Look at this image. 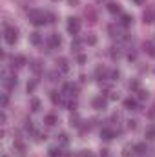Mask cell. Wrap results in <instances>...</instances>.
I'll use <instances>...</instances> for the list:
<instances>
[{
	"label": "cell",
	"mask_w": 155,
	"mask_h": 157,
	"mask_svg": "<svg viewBox=\"0 0 155 157\" xmlns=\"http://www.w3.org/2000/svg\"><path fill=\"white\" fill-rule=\"evenodd\" d=\"M49 97H51V101H53L55 104H59V102H60V95H59L57 91H51V95H49Z\"/></svg>",
	"instance_id": "24"
},
{
	"label": "cell",
	"mask_w": 155,
	"mask_h": 157,
	"mask_svg": "<svg viewBox=\"0 0 155 157\" xmlns=\"http://www.w3.org/2000/svg\"><path fill=\"white\" fill-rule=\"evenodd\" d=\"M31 70L35 71V73H40V64L35 60V62H31Z\"/></svg>",
	"instance_id": "28"
},
{
	"label": "cell",
	"mask_w": 155,
	"mask_h": 157,
	"mask_svg": "<svg viewBox=\"0 0 155 157\" xmlns=\"http://www.w3.org/2000/svg\"><path fill=\"white\" fill-rule=\"evenodd\" d=\"M26 130H28V132H33V124H31V121L26 122Z\"/></svg>",
	"instance_id": "36"
},
{
	"label": "cell",
	"mask_w": 155,
	"mask_h": 157,
	"mask_svg": "<svg viewBox=\"0 0 155 157\" xmlns=\"http://www.w3.org/2000/svg\"><path fill=\"white\" fill-rule=\"evenodd\" d=\"M70 124H71V126H75V128H78V126H80L77 115H71V119H70Z\"/></svg>",
	"instance_id": "25"
},
{
	"label": "cell",
	"mask_w": 155,
	"mask_h": 157,
	"mask_svg": "<svg viewBox=\"0 0 155 157\" xmlns=\"http://www.w3.org/2000/svg\"><path fill=\"white\" fill-rule=\"evenodd\" d=\"M53 2H57V0H53Z\"/></svg>",
	"instance_id": "45"
},
{
	"label": "cell",
	"mask_w": 155,
	"mask_h": 157,
	"mask_svg": "<svg viewBox=\"0 0 155 157\" xmlns=\"http://www.w3.org/2000/svg\"><path fill=\"white\" fill-rule=\"evenodd\" d=\"M49 157H60V150L59 148H49Z\"/></svg>",
	"instance_id": "26"
},
{
	"label": "cell",
	"mask_w": 155,
	"mask_h": 157,
	"mask_svg": "<svg viewBox=\"0 0 155 157\" xmlns=\"http://www.w3.org/2000/svg\"><path fill=\"white\" fill-rule=\"evenodd\" d=\"M115 137V133L112 132V130H108V128H102L100 130V139H104V141H112Z\"/></svg>",
	"instance_id": "6"
},
{
	"label": "cell",
	"mask_w": 155,
	"mask_h": 157,
	"mask_svg": "<svg viewBox=\"0 0 155 157\" xmlns=\"http://www.w3.org/2000/svg\"><path fill=\"white\" fill-rule=\"evenodd\" d=\"M4 39H6V42H7L9 46H15L17 40H18V29H17L15 26H6V29H4Z\"/></svg>",
	"instance_id": "2"
},
{
	"label": "cell",
	"mask_w": 155,
	"mask_h": 157,
	"mask_svg": "<svg viewBox=\"0 0 155 157\" xmlns=\"http://www.w3.org/2000/svg\"><path fill=\"white\" fill-rule=\"evenodd\" d=\"M28 18H29V22L35 24V26H44V24H47V15H44L39 9H31V11L28 13Z\"/></svg>",
	"instance_id": "1"
},
{
	"label": "cell",
	"mask_w": 155,
	"mask_h": 157,
	"mask_svg": "<svg viewBox=\"0 0 155 157\" xmlns=\"http://www.w3.org/2000/svg\"><path fill=\"white\" fill-rule=\"evenodd\" d=\"M131 22H133V17L131 15H120V26L128 28V26H131Z\"/></svg>",
	"instance_id": "10"
},
{
	"label": "cell",
	"mask_w": 155,
	"mask_h": 157,
	"mask_svg": "<svg viewBox=\"0 0 155 157\" xmlns=\"http://www.w3.org/2000/svg\"><path fill=\"white\" fill-rule=\"evenodd\" d=\"M86 44L95 46V44H97V37H95V35H88V37H86Z\"/></svg>",
	"instance_id": "23"
},
{
	"label": "cell",
	"mask_w": 155,
	"mask_h": 157,
	"mask_svg": "<svg viewBox=\"0 0 155 157\" xmlns=\"http://www.w3.org/2000/svg\"><path fill=\"white\" fill-rule=\"evenodd\" d=\"M68 108H70V110H75V108H77V102H70Z\"/></svg>",
	"instance_id": "40"
},
{
	"label": "cell",
	"mask_w": 155,
	"mask_h": 157,
	"mask_svg": "<svg viewBox=\"0 0 155 157\" xmlns=\"http://www.w3.org/2000/svg\"><path fill=\"white\" fill-rule=\"evenodd\" d=\"M80 157H93V155H91V154H89V152H86V150H84V152H82V154H80Z\"/></svg>",
	"instance_id": "41"
},
{
	"label": "cell",
	"mask_w": 155,
	"mask_h": 157,
	"mask_svg": "<svg viewBox=\"0 0 155 157\" xmlns=\"http://www.w3.org/2000/svg\"><path fill=\"white\" fill-rule=\"evenodd\" d=\"M130 88H133V90H137V88H139V82H135V80H133V82H130Z\"/></svg>",
	"instance_id": "38"
},
{
	"label": "cell",
	"mask_w": 155,
	"mask_h": 157,
	"mask_svg": "<svg viewBox=\"0 0 155 157\" xmlns=\"http://www.w3.org/2000/svg\"><path fill=\"white\" fill-rule=\"evenodd\" d=\"M95 75H97L99 78H106L108 75H110V73H108V70H106V68H97V71H95Z\"/></svg>",
	"instance_id": "19"
},
{
	"label": "cell",
	"mask_w": 155,
	"mask_h": 157,
	"mask_svg": "<svg viewBox=\"0 0 155 157\" xmlns=\"http://www.w3.org/2000/svg\"><path fill=\"white\" fill-rule=\"evenodd\" d=\"M106 97H102V95H99V97H95L93 101H91V106L95 108V110H104L106 108Z\"/></svg>",
	"instance_id": "4"
},
{
	"label": "cell",
	"mask_w": 155,
	"mask_h": 157,
	"mask_svg": "<svg viewBox=\"0 0 155 157\" xmlns=\"http://www.w3.org/2000/svg\"><path fill=\"white\" fill-rule=\"evenodd\" d=\"M78 48H80V40H73L71 42V51H78Z\"/></svg>",
	"instance_id": "29"
},
{
	"label": "cell",
	"mask_w": 155,
	"mask_h": 157,
	"mask_svg": "<svg viewBox=\"0 0 155 157\" xmlns=\"http://www.w3.org/2000/svg\"><path fill=\"white\" fill-rule=\"evenodd\" d=\"M68 31L71 35H78V31H80V20L78 18H75V17L68 18Z\"/></svg>",
	"instance_id": "3"
},
{
	"label": "cell",
	"mask_w": 155,
	"mask_h": 157,
	"mask_svg": "<svg viewBox=\"0 0 155 157\" xmlns=\"http://www.w3.org/2000/svg\"><path fill=\"white\" fill-rule=\"evenodd\" d=\"M49 78H51V80H59V78H60V73H59V71H51V73H49Z\"/></svg>",
	"instance_id": "30"
},
{
	"label": "cell",
	"mask_w": 155,
	"mask_h": 157,
	"mask_svg": "<svg viewBox=\"0 0 155 157\" xmlns=\"http://www.w3.org/2000/svg\"><path fill=\"white\" fill-rule=\"evenodd\" d=\"M144 135H146V139H155V126H148L146 128V132H144Z\"/></svg>",
	"instance_id": "18"
},
{
	"label": "cell",
	"mask_w": 155,
	"mask_h": 157,
	"mask_svg": "<svg viewBox=\"0 0 155 157\" xmlns=\"http://www.w3.org/2000/svg\"><path fill=\"white\" fill-rule=\"evenodd\" d=\"M47 22H55V15L53 13H47Z\"/></svg>",
	"instance_id": "37"
},
{
	"label": "cell",
	"mask_w": 155,
	"mask_h": 157,
	"mask_svg": "<svg viewBox=\"0 0 155 157\" xmlns=\"http://www.w3.org/2000/svg\"><path fill=\"white\" fill-rule=\"evenodd\" d=\"M77 62H78V64H86V62H88V57L80 53V55H78V57H77Z\"/></svg>",
	"instance_id": "27"
},
{
	"label": "cell",
	"mask_w": 155,
	"mask_h": 157,
	"mask_svg": "<svg viewBox=\"0 0 155 157\" xmlns=\"http://www.w3.org/2000/svg\"><path fill=\"white\" fill-rule=\"evenodd\" d=\"M142 20H144V24H152V22H155V9L153 7H148V9L142 13Z\"/></svg>",
	"instance_id": "5"
},
{
	"label": "cell",
	"mask_w": 155,
	"mask_h": 157,
	"mask_svg": "<svg viewBox=\"0 0 155 157\" xmlns=\"http://www.w3.org/2000/svg\"><path fill=\"white\" fill-rule=\"evenodd\" d=\"M128 126H130V128H135V126H137V121H128Z\"/></svg>",
	"instance_id": "39"
},
{
	"label": "cell",
	"mask_w": 155,
	"mask_h": 157,
	"mask_svg": "<svg viewBox=\"0 0 155 157\" xmlns=\"http://www.w3.org/2000/svg\"><path fill=\"white\" fill-rule=\"evenodd\" d=\"M68 2H70V6H77L78 4V0H68Z\"/></svg>",
	"instance_id": "44"
},
{
	"label": "cell",
	"mask_w": 155,
	"mask_h": 157,
	"mask_svg": "<svg viewBox=\"0 0 155 157\" xmlns=\"http://www.w3.org/2000/svg\"><path fill=\"white\" fill-rule=\"evenodd\" d=\"M86 17H89V18H91V22H95V13H93L91 9H89V11L86 9Z\"/></svg>",
	"instance_id": "33"
},
{
	"label": "cell",
	"mask_w": 155,
	"mask_h": 157,
	"mask_svg": "<svg viewBox=\"0 0 155 157\" xmlns=\"http://www.w3.org/2000/svg\"><path fill=\"white\" fill-rule=\"evenodd\" d=\"M122 104H124V108H126V110H137V101H135V99H131V97H130V99H124V102H122Z\"/></svg>",
	"instance_id": "9"
},
{
	"label": "cell",
	"mask_w": 155,
	"mask_h": 157,
	"mask_svg": "<svg viewBox=\"0 0 155 157\" xmlns=\"http://www.w3.org/2000/svg\"><path fill=\"white\" fill-rule=\"evenodd\" d=\"M108 11H110L112 15L120 13V4H117V2H110V4H108Z\"/></svg>",
	"instance_id": "13"
},
{
	"label": "cell",
	"mask_w": 155,
	"mask_h": 157,
	"mask_svg": "<svg viewBox=\"0 0 155 157\" xmlns=\"http://www.w3.org/2000/svg\"><path fill=\"white\" fill-rule=\"evenodd\" d=\"M137 93H139V99H146V97H148V93H146L144 90H139Z\"/></svg>",
	"instance_id": "35"
},
{
	"label": "cell",
	"mask_w": 155,
	"mask_h": 157,
	"mask_svg": "<svg viewBox=\"0 0 155 157\" xmlns=\"http://www.w3.org/2000/svg\"><path fill=\"white\" fill-rule=\"evenodd\" d=\"M133 152H135V154H139V155H144V154L148 152V148H146V143H137V144L133 146Z\"/></svg>",
	"instance_id": "7"
},
{
	"label": "cell",
	"mask_w": 155,
	"mask_h": 157,
	"mask_svg": "<svg viewBox=\"0 0 155 157\" xmlns=\"http://www.w3.org/2000/svg\"><path fill=\"white\" fill-rule=\"evenodd\" d=\"M57 139H59V143H60V144H64V146H66V144L70 143V139H68V135H66V133H60V135H59Z\"/></svg>",
	"instance_id": "22"
},
{
	"label": "cell",
	"mask_w": 155,
	"mask_h": 157,
	"mask_svg": "<svg viewBox=\"0 0 155 157\" xmlns=\"http://www.w3.org/2000/svg\"><path fill=\"white\" fill-rule=\"evenodd\" d=\"M44 122H46L47 126H55V124L59 122V117H57L55 113H47V115L44 117Z\"/></svg>",
	"instance_id": "8"
},
{
	"label": "cell",
	"mask_w": 155,
	"mask_h": 157,
	"mask_svg": "<svg viewBox=\"0 0 155 157\" xmlns=\"http://www.w3.org/2000/svg\"><path fill=\"white\" fill-rule=\"evenodd\" d=\"M110 78H112V80H117V78H119V71H115V70L110 71Z\"/></svg>",
	"instance_id": "34"
},
{
	"label": "cell",
	"mask_w": 155,
	"mask_h": 157,
	"mask_svg": "<svg viewBox=\"0 0 155 157\" xmlns=\"http://www.w3.org/2000/svg\"><path fill=\"white\" fill-rule=\"evenodd\" d=\"M153 71H155V70H153Z\"/></svg>",
	"instance_id": "46"
},
{
	"label": "cell",
	"mask_w": 155,
	"mask_h": 157,
	"mask_svg": "<svg viewBox=\"0 0 155 157\" xmlns=\"http://www.w3.org/2000/svg\"><path fill=\"white\" fill-rule=\"evenodd\" d=\"M35 88H37V80H29V82H28V86H26L28 93H33V91H35Z\"/></svg>",
	"instance_id": "20"
},
{
	"label": "cell",
	"mask_w": 155,
	"mask_h": 157,
	"mask_svg": "<svg viewBox=\"0 0 155 157\" xmlns=\"http://www.w3.org/2000/svg\"><path fill=\"white\" fill-rule=\"evenodd\" d=\"M4 86H6L7 90L15 88V86H17V77H4Z\"/></svg>",
	"instance_id": "11"
},
{
	"label": "cell",
	"mask_w": 155,
	"mask_h": 157,
	"mask_svg": "<svg viewBox=\"0 0 155 157\" xmlns=\"http://www.w3.org/2000/svg\"><path fill=\"white\" fill-rule=\"evenodd\" d=\"M31 110H33V112H39L40 110V101L39 99H31Z\"/></svg>",
	"instance_id": "21"
},
{
	"label": "cell",
	"mask_w": 155,
	"mask_h": 157,
	"mask_svg": "<svg viewBox=\"0 0 155 157\" xmlns=\"http://www.w3.org/2000/svg\"><path fill=\"white\" fill-rule=\"evenodd\" d=\"M133 2H135L137 6H142V4H146V0H133Z\"/></svg>",
	"instance_id": "42"
},
{
	"label": "cell",
	"mask_w": 155,
	"mask_h": 157,
	"mask_svg": "<svg viewBox=\"0 0 155 157\" xmlns=\"http://www.w3.org/2000/svg\"><path fill=\"white\" fill-rule=\"evenodd\" d=\"M57 64H59V68H60V71H70V64H68V60L66 59H59L57 60Z\"/></svg>",
	"instance_id": "16"
},
{
	"label": "cell",
	"mask_w": 155,
	"mask_h": 157,
	"mask_svg": "<svg viewBox=\"0 0 155 157\" xmlns=\"http://www.w3.org/2000/svg\"><path fill=\"white\" fill-rule=\"evenodd\" d=\"M7 102H9V97H7V93H4V95H2V106L6 108V106H7Z\"/></svg>",
	"instance_id": "31"
},
{
	"label": "cell",
	"mask_w": 155,
	"mask_h": 157,
	"mask_svg": "<svg viewBox=\"0 0 155 157\" xmlns=\"http://www.w3.org/2000/svg\"><path fill=\"white\" fill-rule=\"evenodd\" d=\"M13 64H15V66H26V64H28V60H26V57L17 55V57H13Z\"/></svg>",
	"instance_id": "15"
},
{
	"label": "cell",
	"mask_w": 155,
	"mask_h": 157,
	"mask_svg": "<svg viewBox=\"0 0 155 157\" xmlns=\"http://www.w3.org/2000/svg\"><path fill=\"white\" fill-rule=\"evenodd\" d=\"M64 91L70 93V95H75V93H77V86H75L73 82H66V84H64Z\"/></svg>",
	"instance_id": "12"
},
{
	"label": "cell",
	"mask_w": 155,
	"mask_h": 157,
	"mask_svg": "<svg viewBox=\"0 0 155 157\" xmlns=\"http://www.w3.org/2000/svg\"><path fill=\"white\" fill-rule=\"evenodd\" d=\"M60 44H62V39H60L59 35H51V37H49V46H51V48H59Z\"/></svg>",
	"instance_id": "14"
},
{
	"label": "cell",
	"mask_w": 155,
	"mask_h": 157,
	"mask_svg": "<svg viewBox=\"0 0 155 157\" xmlns=\"http://www.w3.org/2000/svg\"><path fill=\"white\" fill-rule=\"evenodd\" d=\"M29 42H31V44H35V46H39L40 42H42V37H40L39 31H35V33H31V35H29Z\"/></svg>",
	"instance_id": "17"
},
{
	"label": "cell",
	"mask_w": 155,
	"mask_h": 157,
	"mask_svg": "<svg viewBox=\"0 0 155 157\" xmlns=\"http://www.w3.org/2000/svg\"><path fill=\"white\" fill-rule=\"evenodd\" d=\"M112 57H113V59H119V57H120V51H119L117 48H112Z\"/></svg>",
	"instance_id": "32"
},
{
	"label": "cell",
	"mask_w": 155,
	"mask_h": 157,
	"mask_svg": "<svg viewBox=\"0 0 155 157\" xmlns=\"http://www.w3.org/2000/svg\"><path fill=\"white\" fill-rule=\"evenodd\" d=\"M100 157H108V150H100Z\"/></svg>",
	"instance_id": "43"
}]
</instances>
